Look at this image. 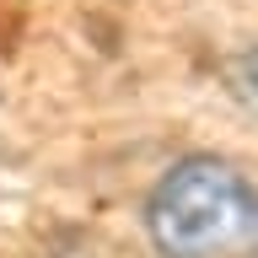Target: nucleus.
Instances as JSON below:
<instances>
[{"mask_svg": "<svg viewBox=\"0 0 258 258\" xmlns=\"http://www.w3.org/2000/svg\"><path fill=\"white\" fill-rule=\"evenodd\" d=\"M161 258H258V183L221 156H183L145 199Z\"/></svg>", "mask_w": 258, "mask_h": 258, "instance_id": "f257e3e1", "label": "nucleus"}]
</instances>
